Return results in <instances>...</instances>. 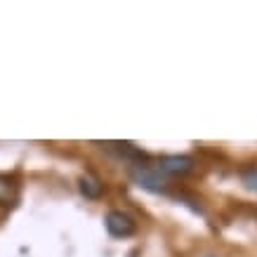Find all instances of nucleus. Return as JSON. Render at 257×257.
<instances>
[{"label":"nucleus","mask_w":257,"mask_h":257,"mask_svg":"<svg viewBox=\"0 0 257 257\" xmlns=\"http://www.w3.org/2000/svg\"><path fill=\"white\" fill-rule=\"evenodd\" d=\"M156 170L163 175V177H187L196 170V161L191 156H179V154H172V156H161L158 158Z\"/></svg>","instance_id":"nucleus-1"},{"label":"nucleus","mask_w":257,"mask_h":257,"mask_svg":"<svg viewBox=\"0 0 257 257\" xmlns=\"http://www.w3.org/2000/svg\"><path fill=\"white\" fill-rule=\"evenodd\" d=\"M130 177L137 187L147 189V191H154V194H161L168 189V182L156 168H149V165H135L133 170H130Z\"/></svg>","instance_id":"nucleus-2"},{"label":"nucleus","mask_w":257,"mask_h":257,"mask_svg":"<svg viewBox=\"0 0 257 257\" xmlns=\"http://www.w3.org/2000/svg\"><path fill=\"white\" fill-rule=\"evenodd\" d=\"M104 224H106V231H109L113 238H130V236H135V231H137L135 217L123 210H109Z\"/></svg>","instance_id":"nucleus-3"},{"label":"nucleus","mask_w":257,"mask_h":257,"mask_svg":"<svg viewBox=\"0 0 257 257\" xmlns=\"http://www.w3.org/2000/svg\"><path fill=\"white\" fill-rule=\"evenodd\" d=\"M109 149H113L118 156L127 158V161H135V163L140 165L142 161H147V154L142 151L140 147H135V144H130V142H111V144H106Z\"/></svg>","instance_id":"nucleus-4"},{"label":"nucleus","mask_w":257,"mask_h":257,"mask_svg":"<svg viewBox=\"0 0 257 257\" xmlns=\"http://www.w3.org/2000/svg\"><path fill=\"white\" fill-rule=\"evenodd\" d=\"M78 189L85 198H92V201L94 198H101V194H104V184L97 177H92V175H83L78 179Z\"/></svg>","instance_id":"nucleus-5"},{"label":"nucleus","mask_w":257,"mask_h":257,"mask_svg":"<svg viewBox=\"0 0 257 257\" xmlns=\"http://www.w3.org/2000/svg\"><path fill=\"white\" fill-rule=\"evenodd\" d=\"M243 179H245V184H248L250 189H255V191H257V168H252V170L245 172V175H243Z\"/></svg>","instance_id":"nucleus-6"},{"label":"nucleus","mask_w":257,"mask_h":257,"mask_svg":"<svg viewBox=\"0 0 257 257\" xmlns=\"http://www.w3.org/2000/svg\"><path fill=\"white\" fill-rule=\"evenodd\" d=\"M208 257H215V255H208Z\"/></svg>","instance_id":"nucleus-7"}]
</instances>
